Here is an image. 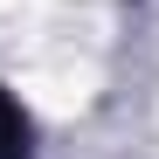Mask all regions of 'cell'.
Wrapping results in <instances>:
<instances>
[{
  "mask_svg": "<svg viewBox=\"0 0 159 159\" xmlns=\"http://www.w3.org/2000/svg\"><path fill=\"white\" fill-rule=\"evenodd\" d=\"M0 159H21V118L7 97H0Z\"/></svg>",
  "mask_w": 159,
  "mask_h": 159,
  "instance_id": "cell-1",
  "label": "cell"
}]
</instances>
